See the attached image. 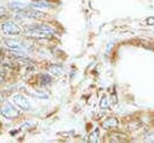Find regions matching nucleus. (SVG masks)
Here are the masks:
<instances>
[{
  "label": "nucleus",
  "instance_id": "nucleus-6",
  "mask_svg": "<svg viewBox=\"0 0 154 143\" xmlns=\"http://www.w3.org/2000/svg\"><path fill=\"white\" fill-rule=\"evenodd\" d=\"M5 46L12 50H18V52H24L25 50V46L23 42L18 41V40H10V38H6L5 41Z\"/></svg>",
  "mask_w": 154,
  "mask_h": 143
},
{
  "label": "nucleus",
  "instance_id": "nucleus-15",
  "mask_svg": "<svg viewBox=\"0 0 154 143\" xmlns=\"http://www.w3.org/2000/svg\"><path fill=\"white\" fill-rule=\"evenodd\" d=\"M2 81H4V75H2L1 72H0V83H1Z\"/></svg>",
  "mask_w": 154,
  "mask_h": 143
},
{
  "label": "nucleus",
  "instance_id": "nucleus-14",
  "mask_svg": "<svg viewBox=\"0 0 154 143\" xmlns=\"http://www.w3.org/2000/svg\"><path fill=\"white\" fill-rule=\"evenodd\" d=\"M146 23L149 24V25H154V17H149V18H147Z\"/></svg>",
  "mask_w": 154,
  "mask_h": 143
},
{
  "label": "nucleus",
  "instance_id": "nucleus-12",
  "mask_svg": "<svg viewBox=\"0 0 154 143\" xmlns=\"http://www.w3.org/2000/svg\"><path fill=\"white\" fill-rule=\"evenodd\" d=\"M28 6H30V5L20 4V2H12V4H11V7H12V8H17V10H25Z\"/></svg>",
  "mask_w": 154,
  "mask_h": 143
},
{
  "label": "nucleus",
  "instance_id": "nucleus-8",
  "mask_svg": "<svg viewBox=\"0 0 154 143\" xmlns=\"http://www.w3.org/2000/svg\"><path fill=\"white\" fill-rule=\"evenodd\" d=\"M117 125H118V119H116V118H108L102 124V126L105 129H112V127H116Z\"/></svg>",
  "mask_w": 154,
  "mask_h": 143
},
{
  "label": "nucleus",
  "instance_id": "nucleus-11",
  "mask_svg": "<svg viewBox=\"0 0 154 143\" xmlns=\"http://www.w3.org/2000/svg\"><path fill=\"white\" fill-rule=\"evenodd\" d=\"M40 83H41V85H48L51 83V77L48 75H42L40 77Z\"/></svg>",
  "mask_w": 154,
  "mask_h": 143
},
{
  "label": "nucleus",
  "instance_id": "nucleus-2",
  "mask_svg": "<svg viewBox=\"0 0 154 143\" xmlns=\"http://www.w3.org/2000/svg\"><path fill=\"white\" fill-rule=\"evenodd\" d=\"M17 14H18L19 17H24V18H36V19L46 18V17H47V14H46V13L40 12V11H37V10H32V8L20 10Z\"/></svg>",
  "mask_w": 154,
  "mask_h": 143
},
{
  "label": "nucleus",
  "instance_id": "nucleus-13",
  "mask_svg": "<svg viewBox=\"0 0 154 143\" xmlns=\"http://www.w3.org/2000/svg\"><path fill=\"white\" fill-rule=\"evenodd\" d=\"M100 107H101V108H106V107H108V99H107L106 96L102 97V100H101V102H100Z\"/></svg>",
  "mask_w": 154,
  "mask_h": 143
},
{
  "label": "nucleus",
  "instance_id": "nucleus-10",
  "mask_svg": "<svg viewBox=\"0 0 154 143\" xmlns=\"http://www.w3.org/2000/svg\"><path fill=\"white\" fill-rule=\"evenodd\" d=\"M30 6H32V7H51L52 5H51V4H48L47 1L38 0V1H35V2L30 4Z\"/></svg>",
  "mask_w": 154,
  "mask_h": 143
},
{
  "label": "nucleus",
  "instance_id": "nucleus-5",
  "mask_svg": "<svg viewBox=\"0 0 154 143\" xmlns=\"http://www.w3.org/2000/svg\"><path fill=\"white\" fill-rule=\"evenodd\" d=\"M12 101H13L18 107H20V108L24 109V111L30 109V103H29L28 99H26L24 95H22V94H16V95H13Z\"/></svg>",
  "mask_w": 154,
  "mask_h": 143
},
{
  "label": "nucleus",
  "instance_id": "nucleus-9",
  "mask_svg": "<svg viewBox=\"0 0 154 143\" xmlns=\"http://www.w3.org/2000/svg\"><path fill=\"white\" fill-rule=\"evenodd\" d=\"M97 139H99V129H95L93 132L89 133V136H88V141L94 143V142H97Z\"/></svg>",
  "mask_w": 154,
  "mask_h": 143
},
{
  "label": "nucleus",
  "instance_id": "nucleus-17",
  "mask_svg": "<svg viewBox=\"0 0 154 143\" xmlns=\"http://www.w3.org/2000/svg\"><path fill=\"white\" fill-rule=\"evenodd\" d=\"M36 1H38V0H36Z\"/></svg>",
  "mask_w": 154,
  "mask_h": 143
},
{
  "label": "nucleus",
  "instance_id": "nucleus-7",
  "mask_svg": "<svg viewBox=\"0 0 154 143\" xmlns=\"http://www.w3.org/2000/svg\"><path fill=\"white\" fill-rule=\"evenodd\" d=\"M47 70L54 76H60L64 72V68L60 65H49V66H47Z\"/></svg>",
  "mask_w": 154,
  "mask_h": 143
},
{
  "label": "nucleus",
  "instance_id": "nucleus-16",
  "mask_svg": "<svg viewBox=\"0 0 154 143\" xmlns=\"http://www.w3.org/2000/svg\"><path fill=\"white\" fill-rule=\"evenodd\" d=\"M153 123H154V119H153Z\"/></svg>",
  "mask_w": 154,
  "mask_h": 143
},
{
  "label": "nucleus",
  "instance_id": "nucleus-1",
  "mask_svg": "<svg viewBox=\"0 0 154 143\" xmlns=\"http://www.w3.org/2000/svg\"><path fill=\"white\" fill-rule=\"evenodd\" d=\"M25 35L28 37H34V38H48L52 36L51 32H47V31L40 29L37 25H31V28H26Z\"/></svg>",
  "mask_w": 154,
  "mask_h": 143
},
{
  "label": "nucleus",
  "instance_id": "nucleus-4",
  "mask_svg": "<svg viewBox=\"0 0 154 143\" xmlns=\"http://www.w3.org/2000/svg\"><path fill=\"white\" fill-rule=\"evenodd\" d=\"M0 112H1V114L5 117V118H7V119H13V118H16V117H18V111L12 106V105H10V103H5L1 108H0Z\"/></svg>",
  "mask_w": 154,
  "mask_h": 143
},
{
  "label": "nucleus",
  "instance_id": "nucleus-18",
  "mask_svg": "<svg viewBox=\"0 0 154 143\" xmlns=\"http://www.w3.org/2000/svg\"><path fill=\"white\" fill-rule=\"evenodd\" d=\"M0 125H1V123H0Z\"/></svg>",
  "mask_w": 154,
  "mask_h": 143
},
{
  "label": "nucleus",
  "instance_id": "nucleus-3",
  "mask_svg": "<svg viewBox=\"0 0 154 143\" xmlns=\"http://www.w3.org/2000/svg\"><path fill=\"white\" fill-rule=\"evenodd\" d=\"M1 29L6 34H10V35H19L20 34V28L14 22H12V20H7V22L2 23Z\"/></svg>",
  "mask_w": 154,
  "mask_h": 143
}]
</instances>
